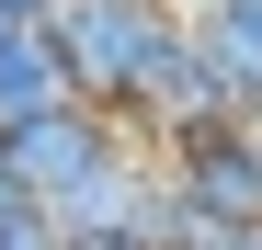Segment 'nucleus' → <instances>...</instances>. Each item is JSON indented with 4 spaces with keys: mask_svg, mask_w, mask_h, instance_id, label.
Here are the masks:
<instances>
[{
    "mask_svg": "<svg viewBox=\"0 0 262 250\" xmlns=\"http://www.w3.org/2000/svg\"><path fill=\"white\" fill-rule=\"evenodd\" d=\"M183 23V0H57L46 34H57V57H69V91L80 103H103L125 125V103H137V80L160 57V34Z\"/></svg>",
    "mask_w": 262,
    "mask_h": 250,
    "instance_id": "f257e3e1",
    "label": "nucleus"
},
{
    "mask_svg": "<svg viewBox=\"0 0 262 250\" xmlns=\"http://www.w3.org/2000/svg\"><path fill=\"white\" fill-rule=\"evenodd\" d=\"M0 148H12V182H23L34 205H69V193L92 182V171H114V159L137 148V137H125V125H114L103 103H57V114H34V125H12Z\"/></svg>",
    "mask_w": 262,
    "mask_h": 250,
    "instance_id": "f03ea898",
    "label": "nucleus"
},
{
    "mask_svg": "<svg viewBox=\"0 0 262 250\" xmlns=\"http://www.w3.org/2000/svg\"><path fill=\"white\" fill-rule=\"evenodd\" d=\"M160 171L183 182V205L205 228H262V125L239 114V125H205V137H183V148H160Z\"/></svg>",
    "mask_w": 262,
    "mask_h": 250,
    "instance_id": "7ed1b4c3",
    "label": "nucleus"
},
{
    "mask_svg": "<svg viewBox=\"0 0 262 250\" xmlns=\"http://www.w3.org/2000/svg\"><path fill=\"white\" fill-rule=\"evenodd\" d=\"M57 103H80L57 34H46V23H12V34H0V137H12V125H34V114H57Z\"/></svg>",
    "mask_w": 262,
    "mask_h": 250,
    "instance_id": "20e7f679",
    "label": "nucleus"
},
{
    "mask_svg": "<svg viewBox=\"0 0 262 250\" xmlns=\"http://www.w3.org/2000/svg\"><path fill=\"white\" fill-rule=\"evenodd\" d=\"M183 23L216 57V80L239 91V114H262V0H183Z\"/></svg>",
    "mask_w": 262,
    "mask_h": 250,
    "instance_id": "39448f33",
    "label": "nucleus"
},
{
    "mask_svg": "<svg viewBox=\"0 0 262 250\" xmlns=\"http://www.w3.org/2000/svg\"><path fill=\"white\" fill-rule=\"evenodd\" d=\"M0 250H69V239H57L46 205H23V216H0Z\"/></svg>",
    "mask_w": 262,
    "mask_h": 250,
    "instance_id": "423d86ee",
    "label": "nucleus"
},
{
    "mask_svg": "<svg viewBox=\"0 0 262 250\" xmlns=\"http://www.w3.org/2000/svg\"><path fill=\"white\" fill-rule=\"evenodd\" d=\"M57 12V0H0V34H12V23H46Z\"/></svg>",
    "mask_w": 262,
    "mask_h": 250,
    "instance_id": "0eeeda50",
    "label": "nucleus"
},
{
    "mask_svg": "<svg viewBox=\"0 0 262 250\" xmlns=\"http://www.w3.org/2000/svg\"><path fill=\"white\" fill-rule=\"evenodd\" d=\"M23 205H34V193L12 182V148H0V216H23Z\"/></svg>",
    "mask_w": 262,
    "mask_h": 250,
    "instance_id": "6e6552de",
    "label": "nucleus"
},
{
    "mask_svg": "<svg viewBox=\"0 0 262 250\" xmlns=\"http://www.w3.org/2000/svg\"><path fill=\"white\" fill-rule=\"evenodd\" d=\"M69 250H125V239H69Z\"/></svg>",
    "mask_w": 262,
    "mask_h": 250,
    "instance_id": "1a4fd4ad",
    "label": "nucleus"
},
{
    "mask_svg": "<svg viewBox=\"0 0 262 250\" xmlns=\"http://www.w3.org/2000/svg\"><path fill=\"white\" fill-rule=\"evenodd\" d=\"M239 250H262V228H251V239H239Z\"/></svg>",
    "mask_w": 262,
    "mask_h": 250,
    "instance_id": "9d476101",
    "label": "nucleus"
}]
</instances>
